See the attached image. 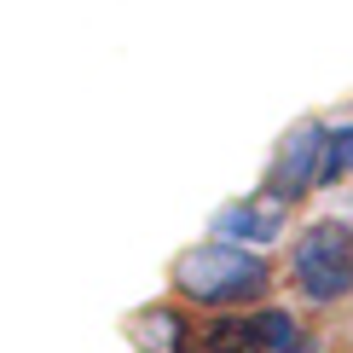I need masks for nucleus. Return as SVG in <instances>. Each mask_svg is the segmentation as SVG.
I'll use <instances>...</instances> for the list:
<instances>
[{"label": "nucleus", "instance_id": "1", "mask_svg": "<svg viewBox=\"0 0 353 353\" xmlns=\"http://www.w3.org/2000/svg\"><path fill=\"white\" fill-rule=\"evenodd\" d=\"M174 284L180 296H191L197 307H226V301H249L272 284V267L255 255V249H238V243H203L174 267Z\"/></svg>", "mask_w": 353, "mask_h": 353}, {"label": "nucleus", "instance_id": "5", "mask_svg": "<svg viewBox=\"0 0 353 353\" xmlns=\"http://www.w3.org/2000/svg\"><path fill=\"white\" fill-rule=\"evenodd\" d=\"M139 347L145 353H191V330L180 313H168V307H157V313L139 319Z\"/></svg>", "mask_w": 353, "mask_h": 353}, {"label": "nucleus", "instance_id": "8", "mask_svg": "<svg viewBox=\"0 0 353 353\" xmlns=\"http://www.w3.org/2000/svg\"><path fill=\"white\" fill-rule=\"evenodd\" d=\"M342 174H353V128H330L325 157H319V185H336Z\"/></svg>", "mask_w": 353, "mask_h": 353}, {"label": "nucleus", "instance_id": "2", "mask_svg": "<svg viewBox=\"0 0 353 353\" xmlns=\"http://www.w3.org/2000/svg\"><path fill=\"white\" fill-rule=\"evenodd\" d=\"M290 272H296V284L307 290V301H319V307L353 296V232L342 220L307 226L296 238V249H290Z\"/></svg>", "mask_w": 353, "mask_h": 353}, {"label": "nucleus", "instance_id": "6", "mask_svg": "<svg viewBox=\"0 0 353 353\" xmlns=\"http://www.w3.org/2000/svg\"><path fill=\"white\" fill-rule=\"evenodd\" d=\"M249 330H255V342H261V347H278V353H313V347L301 342L296 319H290L284 307H267V313H255V319H249Z\"/></svg>", "mask_w": 353, "mask_h": 353}, {"label": "nucleus", "instance_id": "4", "mask_svg": "<svg viewBox=\"0 0 353 353\" xmlns=\"http://www.w3.org/2000/svg\"><path fill=\"white\" fill-rule=\"evenodd\" d=\"M214 232H220V243L238 238V249H249V243H272L278 232H284V203H272V197L238 203V209H226V214L214 220Z\"/></svg>", "mask_w": 353, "mask_h": 353}, {"label": "nucleus", "instance_id": "3", "mask_svg": "<svg viewBox=\"0 0 353 353\" xmlns=\"http://www.w3.org/2000/svg\"><path fill=\"white\" fill-rule=\"evenodd\" d=\"M325 134H330L325 122H301V128H290V134H284L278 163H272V174H267V197H272V203H290V197H301L307 185H319Z\"/></svg>", "mask_w": 353, "mask_h": 353}, {"label": "nucleus", "instance_id": "7", "mask_svg": "<svg viewBox=\"0 0 353 353\" xmlns=\"http://www.w3.org/2000/svg\"><path fill=\"white\" fill-rule=\"evenodd\" d=\"M197 353H261L249 319H214L209 330L197 336Z\"/></svg>", "mask_w": 353, "mask_h": 353}]
</instances>
